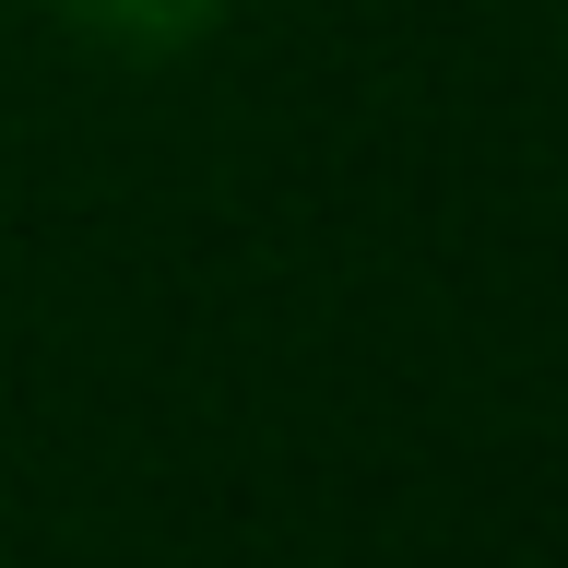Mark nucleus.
<instances>
[{
    "label": "nucleus",
    "mask_w": 568,
    "mask_h": 568,
    "mask_svg": "<svg viewBox=\"0 0 568 568\" xmlns=\"http://www.w3.org/2000/svg\"><path fill=\"white\" fill-rule=\"evenodd\" d=\"M71 36H95L119 60H178V48H202L225 24V0H48Z\"/></svg>",
    "instance_id": "1"
}]
</instances>
